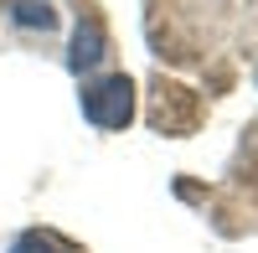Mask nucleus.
<instances>
[{
	"label": "nucleus",
	"mask_w": 258,
	"mask_h": 253,
	"mask_svg": "<svg viewBox=\"0 0 258 253\" xmlns=\"http://www.w3.org/2000/svg\"><path fill=\"white\" fill-rule=\"evenodd\" d=\"M83 114H88L98 130H124L129 119H135V83L124 73H109L83 88Z\"/></svg>",
	"instance_id": "1"
},
{
	"label": "nucleus",
	"mask_w": 258,
	"mask_h": 253,
	"mask_svg": "<svg viewBox=\"0 0 258 253\" xmlns=\"http://www.w3.org/2000/svg\"><path fill=\"white\" fill-rule=\"evenodd\" d=\"M98 57H103V31H98V21L88 16V21L78 26V41H73V68L83 73V68H93Z\"/></svg>",
	"instance_id": "2"
},
{
	"label": "nucleus",
	"mask_w": 258,
	"mask_h": 253,
	"mask_svg": "<svg viewBox=\"0 0 258 253\" xmlns=\"http://www.w3.org/2000/svg\"><path fill=\"white\" fill-rule=\"evenodd\" d=\"M21 21L47 31V26H52V6H47V0H26V6H21Z\"/></svg>",
	"instance_id": "3"
}]
</instances>
